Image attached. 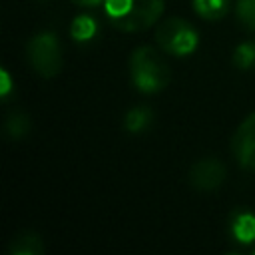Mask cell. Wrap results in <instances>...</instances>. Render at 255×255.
Instances as JSON below:
<instances>
[{
  "label": "cell",
  "instance_id": "4fadbf2b",
  "mask_svg": "<svg viewBox=\"0 0 255 255\" xmlns=\"http://www.w3.org/2000/svg\"><path fill=\"white\" fill-rule=\"evenodd\" d=\"M235 16L247 32H255V0H237Z\"/></svg>",
  "mask_w": 255,
  "mask_h": 255
},
{
  "label": "cell",
  "instance_id": "7a4b0ae2",
  "mask_svg": "<svg viewBox=\"0 0 255 255\" xmlns=\"http://www.w3.org/2000/svg\"><path fill=\"white\" fill-rule=\"evenodd\" d=\"M129 76L139 92L155 94L169 84L171 70L157 50L151 46H139L129 58Z\"/></svg>",
  "mask_w": 255,
  "mask_h": 255
},
{
  "label": "cell",
  "instance_id": "52a82bcc",
  "mask_svg": "<svg viewBox=\"0 0 255 255\" xmlns=\"http://www.w3.org/2000/svg\"><path fill=\"white\" fill-rule=\"evenodd\" d=\"M229 231L237 243H243V245L253 243L255 241V213L245 207L235 209L229 217Z\"/></svg>",
  "mask_w": 255,
  "mask_h": 255
},
{
  "label": "cell",
  "instance_id": "3957f363",
  "mask_svg": "<svg viewBox=\"0 0 255 255\" xmlns=\"http://www.w3.org/2000/svg\"><path fill=\"white\" fill-rule=\"evenodd\" d=\"M30 66L42 78H54L62 70V48L54 32H38L26 46Z\"/></svg>",
  "mask_w": 255,
  "mask_h": 255
},
{
  "label": "cell",
  "instance_id": "8fae6325",
  "mask_svg": "<svg viewBox=\"0 0 255 255\" xmlns=\"http://www.w3.org/2000/svg\"><path fill=\"white\" fill-rule=\"evenodd\" d=\"M30 128H32V120L26 112H12L4 122V131L12 139L24 137L30 131Z\"/></svg>",
  "mask_w": 255,
  "mask_h": 255
},
{
  "label": "cell",
  "instance_id": "9a60e30c",
  "mask_svg": "<svg viewBox=\"0 0 255 255\" xmlns=\"http://www.w3.org/2000/svg\"><path fill=\"white\" fill-rule=\"evenodd\" d=\"M10 88H12V82H10L8 72H6V70H0V94H2V98L8 96Z\"/></svg>",
  "mask_w": 255,
  "mask_h": 255
},
{
  "label": "cell",
  "instance_id": "8992f818",
  "mask_svg": "<svg viewBox=\"0 0 255 255\" xmlns=\"http://www.w3.org/2000/svg\"><path fill=\"white\" fill-rule=\"evenodd\" d=\"M225 181V165L217 157H201L189 167V183L197 191H215Z\"/></svg>",
  "mask_w": 255,
  "mask_h": 255
},
{
  "label": "cell",
  "instance_id": "9c48e42d",
  "mask_svg": "<svg viewBox=\"0 0 255 255\" xmlns=\"http://www.w3.org/2000/svg\"><path fill=\"white\" fill-rule=\"evenodd\" d=\"M153 122L151 108L147 106H135L124 116V129L129 133H141L145 131Z\"/></svg>",
  "mask_w": 255,
  "mask_h": 255
},
{
  "label": "cell",
  "instance_id": "6da1fadb",
  "mask_svg": "<svg viewBox=\"0 0 255 255\" xmlns=\"http://www.w3.org/2000/svg\"><path fill=\"white\" fill-rule=\"evenodd\" d=\"M108 20L122 32H141L163 14V0H106Z\"/></svg>",
  "mask_w": 255,
  "mask_h": 255
},
{
  "label": "cell",
  "instance_id": "e0dca14e",
  "mask_svg": "<svg viewBox=\"0 0 255 255\" xmlns=\"http://www.w3.org/2000/svg\"><path fill=\"white\" fill-rule=\"evenodd\" d=\"M253 255H255V249H253Z\"/></svg>",
  "mask_w": 255,
  "mask_h": 255
},
{
  "label": "cell",
  "instance_id": "5bb4252c",
  "mask_svg": "<svg viewBox=\"0 0 255 255\" xmlns=\"http://www.w3.org/2000/svg\"><path fill=\"white\" fill-rule=\"evenodd\" d=\"M233 66L239 70H249L255 66V42H243L235 48Z\"/></svg>",
  "mask_w": 255,
  "mask_h": 255
},
{
  "label": "cell",
  "instance_id": "277c9868",
  "mask_svg": "<svg viewBox=\"0 0 255 255\" xmlns=\"http://www.w3.org/2000/svg\"><path fill=\"white\" fill-rule=\"evenodd\" d=\"M155 42L167 54L187 56L197 48L199 36L189 22L181 18H165L155 30Z\"/></svg>",
  "mask_w": 255,
  "mask_h": 255
},
{
  "label": "cell",
  "instance_id": "7c38bea8",
  "mask_svg": "<svg viewBox=\"0 0 255 255\" xmlns=\"http://www.w3.org/2000/svg\"><path fill=\"white\" fill-rule=\"evenodd\" d=\"M193 10L205 20H219L229 10V0H193Z\"/></svg>",
  "mask_w": 255,
  "mask_h": 255
},
{
  "label": "cell",
  "instance_id": "5b68a950",
  "mask_svg": "<svg viewBox=\"0 0 255 255\" xmlns=\"http://www.w3.org/2000/svg\"><path fill=\"white\" fill-rule=\"evenodd\" d=\"M231 151L237 163L249 171H255V112L247 116L231 137Z\"/></svg>",
  "mask_w": 255,
  "mask_h": 255
},
{
  "label": "cell",
  "instance_id": "ba28073f",
  "mask_svg": "<svg viewBox=\"0 0 255 255\" xmlns=\"http://www.w3.org/2000/svg\"><path fill=\"white\" fill-rule=\"evenodd\" d=\"M8 251H10V255H42L44 253V241L34 231H20L10 241Z\"/></svg>",
  "mask_w": 255,
  "mask_h": 255
},
{
  "label": "cell",
  "instance_id": "2e32d148",
  "mask_svg": "<svg viewBox=\"0 0 255 255\" xmlns=\"http://www.w3.org/2000/svg\"><path fill=\"white\" fill-rule=\"evenodd\" d=\"M74 4H78V6H84V8H94V6H100V4H104L106 0H72Z\"/></svg>",
  "mask_w": 255,
  "mask_h": 255
},
{
  "label": "cell",
  "instance_id": "30bf717a",
  "mask_svg": "<svg viewBox=\"0 0 255 255\" xmlns=\"http://www.w3.org/2000/svg\"><path fill=\"white\" fill-rule=\"evenodd\" d=\"M96 32H98V22L88 14L76 16L70 26V36L76 42H90L96 36Z\"/></svg>",
  "mask_w": 255,
  "mask_h": 255
}]
</instances>
